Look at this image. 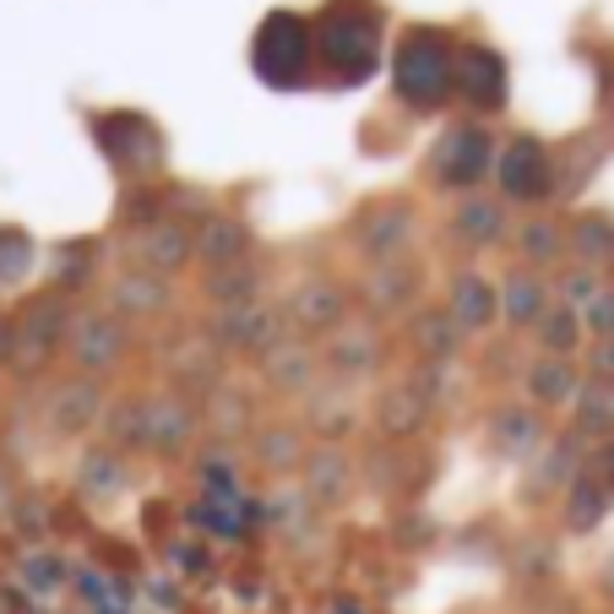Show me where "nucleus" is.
<instances>
[{"mask_svg": "<svg viewBox=\"0 0 614 614\" xmlns=\"http://www.w3.org/2000/svg\"><path fill=\"white\" fill-rule=\"evenodd\" d=\"M452 77V60H447V38L430 33V27H414L403 44H397V88L408 104H436L441 88Z\"/></svg>", "mask_w": 614, "mask_h": 614, "instance_id": "3", "label": "nucleus"}, {"mask_svg": "<svg viewBox=\"0 0 614 614\" xmlns=\"http://www.w3.org/2000/svg\"><path fill=\"white\" fill-rule=\"evenodd\" d=\"M500 174H506V190L511 196H544L549 190V163H544V153L533 142H517Z\"/></svg>", "mask_w": 614, "mask_h": 614, "instance_id": "5", "label": "nucleus"}, {"mask_svg": "<svg viewBox=\"0 0 614 614\" xmlns=\"http://www.w3.org/2000/svg\"><path fill=\"white\" fill-rule=\"evenodd\" d=\"M375 49H381V22L354 0V5H332L321 16V55L332 60V71L343 82H364L375 71Z\"/></svg>", "mask_w": 614, "mask_h": 614, "instance_id": "1", "label": "nucleus"}, {"mask_svg": "<svg viewBox=\"0 0 614 614\" xmlns=\"http://www.w3.org/2000/svg\"><path fill=\"white\" fill-rule=\"evenodd\" d=\"M462 93H467V99H478L484 109H495V104L506 99L500 60H495V55H484V49H467V55H462Z\"/></svg>", "mask_w": 614, "mask_h": 614, "instance_id": "4", "label": "nucleus"}, {"mask_svg": "<svg viewBox=\"0 0 614 614\" xmlns=\"http://www.w3.org/2000/svg\"><path fill=\"white\" fill-rule=\"evenodd\" d=\"M256 71L273 88H300L310 71V27L294 11H273L256 33Z\"/></svg>", "mask_w": 614, "mask_h": 614, "instance_id": "2", "label": "nucleus"}]
</instances>
